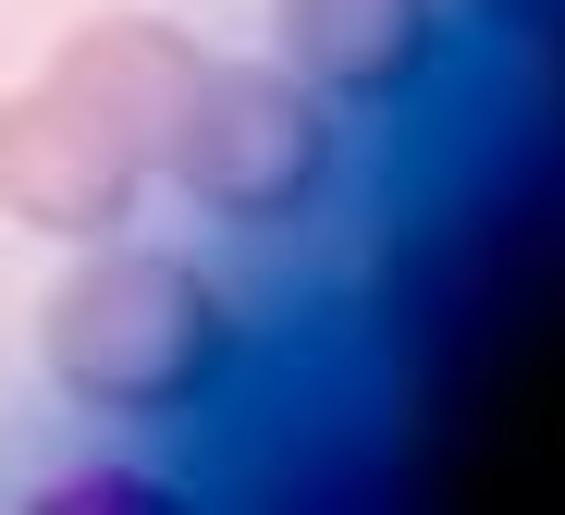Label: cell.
I'll return each mask as SVG.
<instances>
[{"mask_svg": "<svg viewBox=\"0 0 565 515\" xmlns=\"http://www.w3.org/2000/svg\"><path fill=\"white\" fill-rule=\"evenodd\" d=\"M160 184H184V210L222 234H320L344 196V111L282 62H198Z\"/></svg>", "mask_w": 565, "mask_h": 515, "instance_id": "3", "label": "cell"}, {"mask_svg": "<svg viewBox=\"0 0 565 515\" xmlns=\"http://www.w3.org/2000/svg\"><path fill=\"white\" fill-rule=\"evenodd\" d=\"M270 62L344 124H406L455 62V0H270Z\"/></svg>", "mask_w": 565, "mask_h": 515, "instance_id": "4", "label": "cell"}, {"mask_svg": "<svg viewBox=\"0 0 565 515\" xmlns=\"http://www.w3.org/2000/svg\"><path fill=\"white\" fill-rule=\"evenodd\" d=\"M38 356L62 380L74 418L99 430H198L210 405L234 393V294L184 258V246H74V270L38 307Z\"/></svg>", "mask_w": 565, "mask_h": 515, "instance_id": "2", "label": "cell"}, {"mask_svg": "<svg viewBox=\"0 0 565 515\" xmlns=\"http://www.w3.org/2000/svg\"><path fill=\"white\" fill-rule=\"evenodd\" d=\"M38 503H99V515H124V503H160V479H148V466H62Z\"/></svg>", "mask_w": 565, "mask_h": 515, "instance_id": "5", "label": "cell"}, {"mask_svg": "<svg viewBox=\"0 0 565 515\" xmlns=\"http://www.w3.org/2000/svg\"><path fill=\"white\" fill-rule=\"evenodd\" d=\"M198 37L160 13H99L86 37L50 50L38 86L0 98V222H25L50 246H99L148 210L160 148L198 86Z\"/></svg>", "mask_w": 565, "mask_h": 515, "instance_id": "1", "label": "cell"}, {"mask_svg": "<svg viewBox=\"0 0 565 515\" xmlns=\"http://www.w3.org/2000/svg\"><path fill=\"white\" fill-rule=\"evenodd\" d=\"M480 25H504V37H565V0H467Z\"/></svg>", "mask_w": 565, "mask_h": 515, "instance_id": "6", "label": "cell"}]
</instances>
